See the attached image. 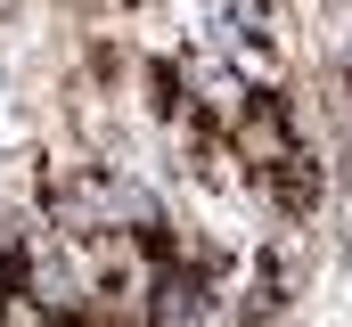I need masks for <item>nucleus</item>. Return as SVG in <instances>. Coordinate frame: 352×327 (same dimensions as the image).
<instances>
[{"label": "nucleus", "instance_id": "f257e3e1", "mask_svg": "<svg viewBox=\"0 0 352 327\" xmlns=\"http://www.w3.org/2000/svg\"><path fill=\"white\" fill-rule=\"evenodd\" d=\"M205 319H213V270H205V253L156 262V286L140 303V327H205Z\"/></svg>", "mask_w": 352, "mask_h": 327}, {"label": "nucleus", "instance_id": "f03ea898", "mask_svg": "<svg viewBox=\"0 0 352 327\" xmlns=\"http://www.w3.org/2000/svg\"><path fill=\"white\" fill-rule=\"evenodd\" d=\"M246 180L263 188V205H270V213H287V221H303V213H320V196H328V172H320V156H311L303 139H295L287 156L254 164Z\"/></svg>", "mask_w": 352, "mask_h": 327}, {"label": "nucleus", "instance_id": "7ed1b4c3", "mask_svg": "<svg viewBox=\"0 0 352 327\" xmlns=\"http://www.w3.org/2000/svg\"><path fill=\"white\" fill-rule=\"evenodd\" d=\"M221 139H230V156L246 164V172H254V164H270V156H287V148H295V115H287V90H254V98L230 115V131H221Z\"/></svg>", "mask_w": 352, "mask_h": 327}, {"label": "nucleus", "instance_id": "20e7f679", "mask_svg": "<svg viewBox=\"0 0 352 327\" xmlns=\"http://www.w3.org/2000/svg\"><path fill=\"white\" fill-rule=\"evenodd\" d=\"M278 303H287V253L270 245V253H254V278H246V295H238V311H246V319H270Z\"/></svg>", "mask_w": 352, "mask_h": 327}]
</instances>
